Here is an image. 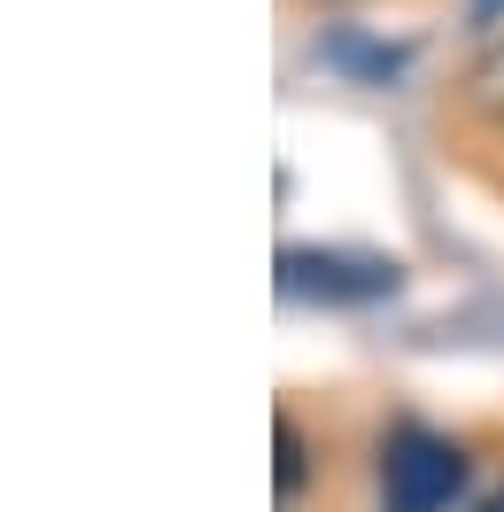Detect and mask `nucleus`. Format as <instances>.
<instances>
[{
	"instance_id": "2",
	"label": "nucleus",
	"mask_w": 504,
	"mask_h": 512,
	"mask_svg": "<svg viewBox=\"0 0 504 512\" xmlns=\"http://www.w3.org/2000/svg\"><path fill=\"white\" fill-rule=\"evenodd\" d=\"M466 489V458L458 443H442L427 427H396L380 450V505L388 512H442Z\"/></svg>"
},
{
	"instance_id": "4",
	"label": "nucleus",
	"mask_w": 504,
	"mask_h": 512,
	"mask_svg": "<svg viewBox=\"0 0 504 512\" xmlns=\"http://www.w3.org/2000/svg\"><path fill=\"white\" fill-rule=\"evenodd\" d=\"M303 489V435H295V419H280V497Z\"/></svg>"
},
{
	"instance_id": "3",
	"label": "nucleus",
	"mask_w": 504,
	"mask_h": 512,
	"mask_svg": "<svg viewBox=\"0 0 504 512\" xmlns=\"http://www.w3.org/2000/svg\"><path fill=\"white\" fill-rule=\"evenodd\" d=\"M318 55H326V63H342V70H357L365 86H388V78L404 70V47H373V39H349V32L318 39Z\"/></svg>"
},
{
	"instance_id": "6",
	"label": "nucleus",
	"mask_w": 504,
	"mask_h": 512,
	"mask_svg": "<svg viewBox=\"0 0 504 512\" xmlns=\"http://www.w3.org/2000/svg\"><path fill=\"white\" fill-rule=\"evenodd\" d=\"M473 32H481V39L504 32V0H473Z\"/></svg>"
},
{
	"instance_id": "1",
	"label": "nucleus",
	"mask_w": 504,
	"mask_h": 512,
	"mask_svg": "<svg viewBox=\"0 0 504 512\" xmlns=\"http://www.w3.org/2000/svg\"><path fill=\"white\" fill-rule=\"evenodd\" d=\"M272 280L287 303H380L404 288V264L373 249H280Z\"/></svg>"
},
{
	"instance_id": "5",
	"label": "nucleus",
	"mask_w": 504,
	"mask_h": 512,
	"mask_svg": "<svg viewBox=\"0 0 504 512\" xmlns=\"http://www.w3.org/2000/svg\"><path fill=\"white\" fill-rule=\"evenodd\" d=\"M489 47H497V55L473 70V86H481V109H504V32H489Z\"/></svg>"
},
{
	"instance_id": "7",
	"label": "nucleus",
	"mask_w": 504,
	"mask_h": 512,
	"mask_svg": "<svg viewBox=\"0 0 504 512\" xmlns=\"http://www.w3.org/2000/svg\"><path fill=\"white\" fill-rule=\"evenodd\" d=\"M481 512H504V497H489V505H481Z\"/></svg>"
}]
</instances>
